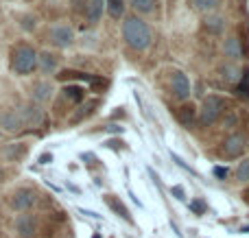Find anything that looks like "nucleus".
<instances>
[{"mask_svg":"<svg viewBox=\"0 0 249 238\" xmlns=\"http://www.w3.org/2000/svg\"><path fill=\"white\" fill-rule=\"evenodd\" d=\"M51 94H53L51 83L37 81V83L33 85V99H35V101H48V99H51Z\"/></svg>","mask_w":249,"mask_h":238,"instance_id":"14","label":"nucleus"},{"mask_svg":"<svg viewBox=\"0 0 249 238\" xmlns=\"http://www.w3.org/2000/svg\"><path fill=\"white\" fill-rule=\"evenodd\" d=\"M214 175L219 179H225L228 177V169H223V166H214Z\"/></svg>","mask_w":249,"mask_h":238,"instance_id":"29","label":"nucleus"},{"mask_svg":"<svg viewBox=\"0 0 249 238\" xmlns=\"http://www.w3.org/2000/svg\"><path fill=\"white\" fill-rule=\"evenodd\" d=\"M105 204H107L109 208H112L114 212H116V214H118V217H121V219H124V221H131V217H129V210L124 208V204H123L121 199H118V197H114V195H107V197H105Z\"/></svg>","mask_w":249,"mask_h":238,"instance_id":"12","label":"nucleus"},{"mask_svg":"<svg viewBox=\"0 0 249 238\" xmlns=\"http://www.w3.org/2000/svg\"><path fill=\"white\" fill-rule=\"evenodd\" d=\"M190 208H193L195 212H199V214H201L203 210H206V205H203V204H199V201H193V204H190Z\"/></svg>","mask_w":249,"mask_h":238,"instance_id":"30","label":"nucleus"},{"mask_svg":"<svg viewBox=\"0 0 249 238\" xmlns=\"http://www.w3.org/2000/svg\"><path fill=\"white\" fill-rule=\"evenodd\" d=\"M221 72H223V79L230 83H238L241 81V68H238L236 64H225L223 68H221Z\"/></svg>","mask_w":249,"mask_h":238,"instance_id":"16","label":"nucleus"},{"mask_svg":"<svg viewBox=\"0 0 249 238\" xmlns=\"http://www.w3.org/2000/svg\"><path fill=\"white\" fill-rule=\"evenodd\" d=\"M51 39H53V44H55V46L68 48L70 44L74 42V33H72V29H70V26L57 24V26H53V29H51Z\"/></svg>","mask_w":249,"mask_h":238,"instance_id":"6","label":"nucleus"},{"mask_svg":"<svg viewBox=\"0 0 249 238\" xmlns=\"http://www.w3.org/2000/svg\"><path fill=\"white\" fill-rule=\"evenodd\" d=\"M225 55L232 57V59H238V57H243L241 39H238V37H230V39H225Z\"/></svg>","mask_w":249,"mask_h":238,"instance_id":"15","label":"nucleus"},{"mask_svg":"<svg viewBox=\"0 0 249 238\" xmlns=\"http://www.w3.org/2000/svg\"><path fill=\"white\" fill-rule=\"evenodd\" d=\"M171 90H173V96H175V99H179V101H186L190 96V81H188V77H186L181 70L173 72Z\"/></svg>","mask_w":249,"mask_h":238,"instance_id":"5","label":"nucleus"},{"mask_svg":"<svg viewBox=\"0 0 249 238\" xmlns=\"http://www.w3.org/2000/svg\"><path fill=\"white\" fill-rule=\"evenodd\" d=\"M177 120L181 122V127L193 129L195 120H197V109H195L193 105H184V107H179V109H177Z\"/></svg>","mask_w":249,"mask_h":238,"instance_id":"9","label":"nucleus"},{"mask_svg":"<svg viewBox=\"0 0 249 238\" xmlns=\"http://www.w3.org/2000/svg\"><path fill=\"white\" fill-rule=\"evenodd\" d=\"M20 116H22V125H29V127H39L44 120L42 109L35 107V105H26L24 109H20Z\"/></svg>","mask_w":249,"mask_h":238,"instance_id":"7","label":"nucleus"},{"mask_svg":"<svg viewBox=\"0 0 249 238\" xmlns=\"http://www.w3.org/2000/svg\"><path fill=\"white\" fill-rule=\"evenodd\" d=\"M64 96L68 101H72V103H81L83 101V90L79 85H68V87H64Z\"/></svg>","mask_w":249,"mask_h":238,"instance_id":"18","label":"nucleus"},{"mask_svg":"<svg viewBox=\"0 0 249 238\" xmlns=\"http://www.w3.org/2000/svg\"><path fill=\"white\" fill-rule=\"evenodd\" d=\"M236 177H238V182H249V157H247V160H243L241 164H238Z\"/></svg>","mask_w":249,"mask_h":238,"instance_id":"25","label":"nucleus"},{"mask_svg":"<svg viewBox=\"0 0 249 238\" xmlns=\"http://www.w3.org/2000/svg\"><path fill=\"white\" fill-rule=\"evenodd\" d=\"M236 122H238L236 112H228V116L223 118V127H228V129H232V127H236Z\"/></svg>","mask_w":249,"mask_h":238,"instance_id":"26","label":"nucleus"},{"mask_svg":"<svg viewBox=\"0 0 249 238\" xmlns=\"http://www.w3.org/2000/svg\"><path fill=\"white\" fill-rule=\"evenodd\" d=\"M131 7L140 13H151L153 11V0H129Z\"/></svg>","mask_w":249,"mask_h":238,"instance_id":"24","label":"nucleus"},{"mask_svg":"<svg viewBox=\"0 0 249 238\" xmlns=\"http://www.w3.org/2000/svg\"><path fill=\"white\" fill-rule=\"evenodd\" d=\"M123 37L124 42L129 44L136 51H146L151 46V29L146 26V22H142L140 17L129 16L127 20L123 22Z\"/></svg>","mask_w":249,"mask_h":238,"instance_id":"1","label":"nucleus"},{"mask_svg":"<svg viewBox=\"0 0 249 238\" xmlns=\"http://www.w3.org/2000/svg\"><path fill=\"white\" fill-rule=\"evenodd\" d=\"M190 4H193V7L197 9V11L208 13V11H212V9H216L219 0H190Z\"/></svg>","mask_w":249,"mask_h":238,"instance_id":"20","label":"nucleus"},{"mask_svg":"<svg viewBox=\"0 0 249 238\" xmlns=\"http://www.w3.org/2000/svg\"><path fill=\"white\" fill-rule=\"evenodd\" d=\"M206 29L210 31V33H214V35H221L223 33V29H225V24H223V17H219V16H210V17H206Z\"/></svg>","mask_w":249,"mask_h":238,"instance_id":"17","label":"nucleus"},{"mask_svg":"<svg viewBox=\"0 0 249 238\" xmlns=\"http://www.w3.org/2000/svg\"><path fill=\"white\" fill-rule=\"evenodd\" d=\"M0 125L4 127L7 131H16V129H20L22 127V116H20V112H7V114H2L0 116Z\"/></svg>","mask_w":249,"mask_h":238,"instance_id":"11","label":"nucleus"},{"mask_svg":"<svg viewBox=\"0 0 249 238\" xmlns=\"http://www.w3.org/2000/svg\"><path fill=\"white\" fill-rule=\"evenodd\" d=\"M173 160H175V162H177V164H179V166H184V169H186V170H188V173H193V169H190V166H188V164H186V162H184V160H179V157H177V155H173Z\"/></svg>","mask_w":249,"mask_h":238,"instance_id":"31","label":"nucleus"},{"mask_svg":"<svg viewBox=\"0 0 249 238\" xmlns=\"http://www.w3.org/2000/svg\"><path fill=\"white\" fill-rule=\"evenodd\" d=\"M57 77L61 79V81H66V79H81V81H92L94 77H90V74L86 72H74V70H64L61 74H57Z\"/></svg>","mask_w":249,"mask_h":238,"instance_id":"22","label":"nucleus"},{"mask_svg":"<svg viewBox=\"0 0 249 238\" xmlns=\"http://www.w3.org/2000/svg\"><path fill=\"white\" fill-rule=\"evenodd\" d=\"M171 192L175 195V199H179V201H184V199H186V192H184V188H181V186H173V188H171Z\"/></svg>","mask_w":249,"mask_h":238,"instance_id":"28","label":"nucleus"},{"mask_svg":"<svg viewBox=\"0 0 249 238\" xmlns=\"http://www.w3.org/2000/svg\"><path fill=\"white\" fill-rule=\"evenodd\" d=\"M16 227L22 238H31L35 234V219L31 217V214H22V217H18Z\"/></svg>","mask_w":249,"mask_h":238,"instance_id":"10","label":"nucleus"},{"mask_svg":"<svg viewBox=\"0 0 249 238\" xmlns=\"http://www.w3.org/2000/svg\"><path fill=\"white\" fill-rule=\"evenodd\" d=\"M245 138H243L241 134H234V136H230L228 140H225V153H228L230 157H236V155H241L243 151H245Z\"/></svg>","mask_w":249,"mask_h":238,"instance_id":"8","label":"nucleus"},{"mask_svg":"<svg viewBox=\"0 0 249 238\" xmlns=\"http://www.w3.org/2000/svg\"><path fill=\"white\" fill-rule=\"evenodd\" d=\"M236 92H238V96H241V99H249V70H247V72H243Z\"/></svg>","mask_w":249,"mask_h":238,"instance_id":"23","label":"nucleus"},{"mask_svg":"<svg viewBox=\"0 0 249 238\" xmlns=\"http://www.w3.org/2000/svg\"><path fill=\"white\" fill-rule=\"evenodd\" d=\"M35 201H37V195H35L31 188H20V190H16L11 195V208L24 212V210L33 208Z\"/></svg>","mask_w":249,"mask_h":238,"instance_id":"4","label":"nucleus"},{"mask_svg":"<svg viewBox=\"0 0 249 238\" xmlns=\"http://www.w3.org/2000/svg\"><path fill=\"white\" fill-rule=\"evenodd\" d=\"M225 109V101L221 96H208L203 99L201 103V109H199V118H201L203 125H214L216 118L223 114Z\"/></svg>","mask_w":249,"mask_h":238,"instance_id":"3","label":"nucleus"},{"mask_svg":"<svg viewBox=\"0 0 249 238\" xmlns=\"http://www.w3.org/2000/svg\"><path fill=\"white\" fill-rule=\"evenodd\" d=\"M245 201H247V204H249V190L245 192Z\"/></svg>","mask_w":249,"mask_h":238,"instance_id":"33","label":"nucleus"},{"mask_svg":"<svg viewBox=\"0 0 249 238\" xmlns=\"http://www.w3.org/2000/svg\"><path fill=\"white\" fill-rule=\"evenodd\" d=\"M51 160H53V155H51V153H44V155L39 157V162H42V164H48V162H51Z\"/></svg>","mask_w":249,"mask_h":238,"instance_id":"32","label":"nucleus"},{"mask_svg":"<svg viewBox=\"0 0 249 238\" xmlns=\"http://www.w3.org/2000/svg\"><path fill=\"white\" fill-rule=\"evenodd\" d=\"M103 7H105V0H90V4H88V20H90L92 24H96V22L101 20Z\"/></svg>","mask_w":249,"mask_h":238,"instance_id":"13","label":"nucleus"},{"mask_svg":"<svg viewBox=\"0 0 249 238\" xmlns=\"http://www.w3.org/2000/svg\"><path fill=\"white\" fill-rule=\"evenodd\" d=\"M92 90H105V87H107V81H105V79H92Z\"/></svg>","mask_w":249,"mask_h":238,"instance_id":"27","label":"nucleus"},{"mask_svg":"<svg viewBox=\"0 0 249 238\" xmlns=\"http://www.w3.org/2000/svg\"><path fill=\"white\" fill-rule=\"evenodd\" d=\"M37 61H39V66H42L44 72H51V70H55V66H57L55 57H53L51 52H42V55L37 57Z\"/></svg>","mask_w":249,"mask_h":238,"instance_id":"21","label":"nucleus"},{"mask_svg":"<svg viewBox=\"0 0 249 238\" xmlns=\"http://www.w3.org/2000/svg\"><path fill=\"white\" fill-rule=\"evenodd\" d=\"M0 182H2V170H0Z\"/></svg>","mask_w":249,"mask_h":238,"instance_id":"34","label":"nucleus"},{"mask_svg":"<svg viewBox=\"0 0 249 238\" xmlns=\"http://www.w3.org/2000/svg\"><path fill=\"white\" fill-rule=\"evenodd\" d=\"M11 68L18 74H29L37 68V52L29 44H18L11 52Z\"/></svg>","mask_w":249,"mask_h":238,"instance_id":"2","label":"nucleus"},{"mask_svg":"<svg viewBox=\"0 0 249 238\" xmlns=\"http://www.w3.org/2000/svg\"><path fill=\"white\" fill-rule=\"evenodd\" d=\"M105 4L112 17H121L124 13V0H105Z\"/></svg>","mask_w":249,"mask_h":238,"instance_id":"19","label":"nucleus"}]
</instances>
